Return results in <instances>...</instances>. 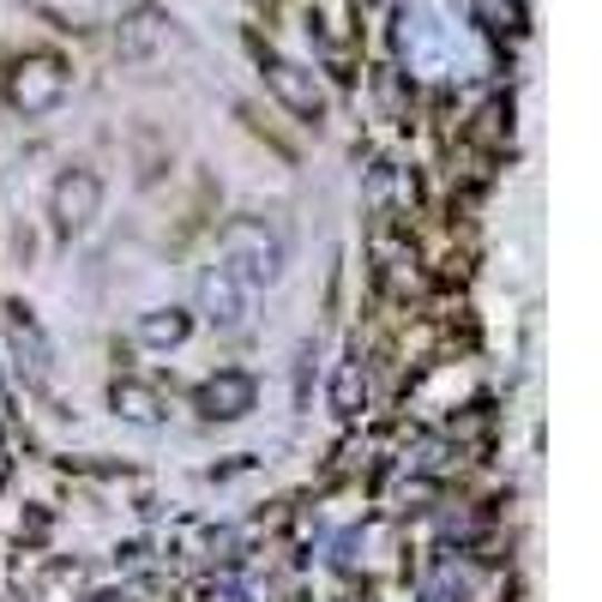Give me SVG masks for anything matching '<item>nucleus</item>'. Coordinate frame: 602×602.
<instances>
[{
	"mask_svg": "<svg viewBox=\"0 0 602 602\" xmlns=\"http://www.w3.org/2000/svg\"><path fill=\"white\" fill-rule=\"evenodd\" d=\"M217 272H224L229 284H241V289L272 284V277L284 272V235H277L266 217H235V224L224 229V266Z\"/></svg>",
	"mask_w": 602,
	"mask_h": 602,
	"instance_id": "f257e3e1",
	"label": "nucleus"
},
{
	"mask_svg": "<svg viewBox=\"0 0 602 602\" xmlns=\"http://www.w3.org/2000/svg\"><path fill=\"white\" fill-rule=\"evenodd\" d=\"M187 326H194V319H187L181 307H164V314H151V319L139 326V337H145V344H181Z\"/></svg>",
	"mask_w": 602,
	"mask_h": 602,
	"instance_id": "0eeeda50",
	"label": "nucleus"
},
{
	"mask_svg": "<svg viewBox=\"0 0 602 602\" xmlns=\"http://www.w3.org/2000/svg\"><path fill=\"white\" fill-rule=\"evenodd\" d=\"M115 409H121L127 422H157V416H164V398H157L151 386H134V379H121V386H115Z\"/></svg>",
	"mask_w": 602,
	"mask_h": 602,
	"instance_id": "39448f33",
	"label": "nucleus"
},
{
	"mask_svg": "<svg viewBox=\"0 0 602 602\" xmlns=\"http://www.w3.org/2000/svg\"><path fill=\"white\" fill-rule=\"evenodd\" d=\"M199 296H205V307H211V319H224V326H241V314H247V289H241V284H229L224 272H211Z\"/></svg>",
	"mask_w": 602,
	"mask_h": 602,
	"instance_id": "20e7f679",
	"label": "nucleus"
},
{
	"mask_svg": "<svg viewBox=\"0 0 602 602\" xmlns=\"http://www.w3.org/2000/svg\"><path fill=\"white\" fill-rule=\"evenodd\" d=\"M254 374H235V368H224L217 379H205V392H199V409L205 416H224V422H235V416H247L254 409Z\"/></svg>",
	"mask_w": 602,
	"mask_h": 602,
	"instance_id": "7ed1b4c3",
	"label": "nucleus"
},
{
	"mask_svg": "<svg viewBox=\"0 0 602 602\" xmlns=\"http://www.w3.org/2000/svg\"><path fill=\"white\" fill-rule=\"evenodd\" d=\"M97 199H102V187H97V175L91 169H72L61 175V187H55V229H85L97 217Z\"/></svg>",
	"mask_w": 602,
	"mask_h": 602,
	"instance_id": "f03ea898",
	"label": "nucleus"
},
{
	"mask_svg": "<svg viewBox=\"0 0 602 602\" xmlns=\"http://www.w3.org/2000/svg\"><path fill=\"white\" fill-rule=\"evenodd\" d=\"M362 398H368V374H362V362H344V368H337V386H332V409L356 416Z\"/></svg>",
	"mask_w": 602,
	"mask_h": 602,
	"instance_id": "423d86ee",
	"label": "nucleus"
}]
</instances>
